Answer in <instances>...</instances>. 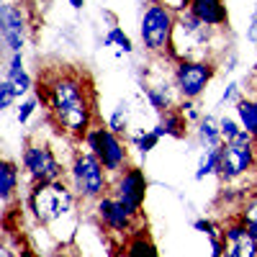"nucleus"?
Listing matches in <instances>:
<instances>
[{
  "mask_svg": "<svg viewBox=\"0 0 257 257\" xmlns=\"http://www.w3.org/2000/svg\"><path fill=\"white\" fill-rule=\"evenodd\" d=\"M39 88H44L49 113L59 132L75 139H85V134L93 128L95 116V93L90 80L80 70H57L44 75Z\"/></svg>",
  "mask_w": 257,
  "mask_h": 257,
  "instance_id": "obj_1",
  "label": "nucleus"
},
{
  "mask_svg": "<svg viewBox=\"0 0 257 257\" xmlns=\"http://www.w3.org/2000/svg\"><path fill=\"white\" fill-rule=\"evenodd\" d=\"M142 44L149 54H165L173 49V36H175V13L170 11L160 0H152L142 16L139 24Z\"/></svg>",
  "mask_w": 257,
  "mask_h": 257,
  "instance_id": "obj_2",
  "label": "nucleus"
},
{
  "mask_svg": "<svg viewBox=\"0 0 257 257\" xmlns=\"http://www.w3.org/2000/svg\"><path fill=\"white\" fill-rule=\"evenodd\" d=\"M29 208L39 224H52L75 208V196L62 180L36 183L29 193Z\"/></svg>",
  "mask_w": 257,
  "mask_h": 257,
  "instance_id": "obj_3",
  "label": "nucleus"
},
{
  "mask_svg": "<svg viewBox=\"0 0 257 257\" xmlns=\"http://www.w3.org/2000/svg\"><path fill=\"white\" fill-rule=\"evenodd\" d=\"M254 165V137L242 132L239 137H234L231 142H224L219 147V170L216 175L224 183H231L249 173Z\"/></svg>",
  "mask_w": 257,
  "mask_h": 257,
  "instance_id": "obj_4",
  "label": "nucleus"
},
{
  "mask_svg": "<svg viewBox=\"0 0 257 257\" xmlns=\"http://www.w3.org/2000/svg\"><path fill=\"white\" fill-rule=\"evenodd\" d=\"M108 170L103 167V162L93 152H77L72 162V185L77 198H103L108 190Z\"/></svg>",
  "mask_w": 257,
  "mask_h": 257,
  "instance_id": "obj_5",
  "label": "nucleus"
},
{
  "mask_svg": "<svg viewBox=\"0 0 257 257\" xmlns=\"http://www.w3.org/2000/svg\"><path fill=\"white\" fill-rule=\"evenodd\" d=\"M85 144L90 147V152L103 162V167L108 173L118 175L126 170V160H128V152L126 147L121 144L118 134L111 132L108 126H93L88 134H85Z\"/></svg>",
  "mask_w": 257,
  "mask_h": 257,
  "instance_id": "obj_6",
  "label": "nucleus"
},
{
  "mask_svg": "<svg viewBox=\"0 0 257 257\" xmlns=\"http://www.w3.org/2000/svg\"><path fill=\"white\" fill-rule=\"evenodd\" d=\"M24 167L36 183H57L64 178V167L52 152V147L29 142L24 147Z\"/></svg>",
  "mask_w": 257,
  "mask_h": 257,
  "instance_id": "obj_7",
  "label": "nucleus"
},
{
  "mask_svg": "<svg viewBox=\"0 0 257 257\" xmlns=\"http://www.w3.org/2000/svg\"><path fill=\"white\" fill-rule=\"evenodd\" d=\"M213 77V64L206 59H178L175 67V88L185 100H196Z\"/></svg>",
  "mask_w": 257,
  "mask_h": 257,
  "instance_id": "obj_8",
  "label": "nucleus"
},
{
  "mask_svg": "<svg viewBox=\"0 0 257 257\" xmlns=\"http://www.w3.org/2000/svg\"><path fill=\"white\" fill-rule=\"evenodd\" d=\"M113 198L137 219L147 198V175L142 167H126L118 173L116 185H113Z\"/></svg>",
  "mask_w": 257,
  "mask_h": 257,
  "instance_id": "obj_9",
  "label": "nucleus"
},
{
  "mask_svg": "<svg viewBox=\"0 0 257 257\" xmlns=\"http://www.w3.org/2000/svg\"><path fill=\"white\" fill-rule=\"evenodd\" d=\"M26 16L21 11V6L16 3H6L0 6V36H3V44L8 47L11 54H18L26 44Z\"/></svg>",
  "mask_w": 257,
  "mask_h": 257,
  "instance_id": "obj_10",
  "label": "nucleus"
},
{
  "mask_svg": "<svg viewBox=\"0 0 257 257\" xmlns=\"http://www.w3.org/2000/svg\"><path fill=\"white\" fill-rule=\"evenodd\" d=\"M221 242H224L221 257H257V242L239 219H234L226 229H221Z\"/></svg>",
  "mask_w": 257,
  "mask_h": 257,
  "instance_id": "obj_11",
  "label": "nucleus"
},
{
  "mask_svg": "<svg viewBox=\"0 0 257 257\" xmlns=\"http://www.w3.org/2000/svg\"><path fill=\"white\" fill-rule=\"evenodd\" d=\"M95 211H98V219L108 226L111 231H128V229H132L134 216H132V213H128L113 196H111V198H108V196L98 198Z\"/></svg>",
  "mask_w": 257,
  "mask_h": 257,
  "instance_id": "obj_12",
  "label": "nucleus"
},
{
  "mask_svg": "<svg viewBox=\"0 0 257 257\" xmlns=\"http://www.w3.org/2000/svg\"><path fill=\"white\" fill-rule=\"evenodd\" d=\"M190 13L208 29H219L229 24V11L224 0H190Z\"/></svg>",
  "mask_w": 257,
  "mask_h": 257,
  "instance_id": "obj_13",
  "label": "nucleus"
},
{
  "mask_svg": "<svg viewBox=\"0 0 257 257\" xmlns=\"http://www.w3.org/2000/svg\"><path fill=\"white\" fill-rule=\"evenodd\" d=\"M6 80L13 85V90H16L18 98L31 90V77L24 70V54H21V52L18 54H11V64L6 67Z\"/></svg>",
  "mask_w": 257,
  "mask_h": 257,
  "instance_id": "obj_14",
  "label": "nucleus"
},
{
  "mask_svg": "<svg viewBox=\"0 0 257 257\" xmlns=\"http://www.w3.org/2000/svg\"><path fill=\"white\" fill-rule=\"evenodd\" d=\"M198 142L206 147H221L224 139H221V121H216L213 116H203L198 121Z\"/></svg>",
  "mask_w": 257,
  "mask_h": 257,
  "instance_id": "obj_15",
  "label": "nucleus"
},
{
  "mask_svg": "<svg viewBox=\"0 0 257 257\" xmlns=\"http://www.w3.org/2000/svg\"><path fill=\"white\" fill-rule=\"evenodd\" d=\"M16 185H18V170L13 162H3L0 165V198H3V203L8 206L13 193H16Z\"/></svg>",
  "mask_w": 257,
  "mask_h": 257,
  "instance_id": "obj_16",
  "label": "nucleus"
},
{
  "mask_svg": "<svg viewBox=\"0 0 257 257\" xmlns=\"http://www.w3.org/2000/svg\"><path fill=\"white\" fill-rule=\"evenodd\" d=\"M237 116H239V121H242L244 132L257 139V100H249V98L244 100V98H239V100H237Z\"/></svg>",
  "mask_w": 257,
  "mask_h": 257,
  "instance_id": "obj_17",
  "label": "nucleus"
},
{
  "mask_svg": "<svg viewBox=\"0 0 257 257\" xmlns=\"http://www.w3.org/2000/svg\"><path fill=\"white\" fill-rule=\"evenodd\" d=\"M160 123L165 126V134L175 137V139H183L185 132H188V118H185L183 111H165Z\"/></svg>",
  "mask_w": 257,
  "mask_h": 257,
  "instance_id": "obj_18",
  "label": "nucleus"
},
{
  "mask_svg": "<svg viewBox=\"0 0 257 257\" xmlns=\"http://www.w3.org/2000/svg\"><path fill=\"white\" fill-rule=\"evenodd\" d=\"M219 170V147H206L196 167V180H203Z\"/></svg>",
  "mask_w": 257,
  "mask_h": 257,
  "instance_id": "obj_19",
  "label": "nucleus"
},
{
  "mask_svg": "<svg viewBox=\"0 0 257 257\" xmlns=\"http://www.w3.org/2000/svg\"><path fill=\"white\" fill-rule=\"evenodd\" d=\"M144 95L149 100V105H152L155 111H167L170 103H173V95H170V88L167 85H152V88H144Z\"/></svg>",
  "mask_w": 257,
  "mask_h": 257,
  "instance_id": "obj_20",
  "label": "nucleus"
},
{
  "mask_svg": "<svg viewBox=\"0 0 257 257\" xmlns=\"http://www.w3.org/2000/svg\"><path fill=\"white\" fill-rule=\"evenodd\" d=\"M128 257H160L155 244L149 242L147 237H142V234H137V237L128 242Z\"/></svg>",
  "mask_w": 257,
  "mask_h": 257,
  "instance_id": "obj_21",
  "label": "nucleus"
},
{
  "mask_svg": "<svg viewBox=\"0 0 257 257\" xmlns=\"http://www.w3.org/2000/svg\"><path fill=\"white\" fill-rule=\"evenodd\" d=\"M162 137L155 132V128H152V132H144V128H142V132L137 134V137H132V142H134V147L139 149V155H147V152H152V149L157 147V142H160Z\"/></svg>",
  "mask_w": 257,
  "mask_h": 257,
  "instance_id": "obj_22",
  "label": "nucleus"
},
{
  "mask_svg": "<svg viewBox=\"0 0 257 257\" xmlns=\"http://www.w3.org/2000/svg\"><path fill=\"white\" fill-rule=\"evenodd\" d=\"M237 219H239V221H242L247 229H254V226H257V196L247 198V201L239 206Z\"/></svg>",
  "mask_w": 257,
  "mask_h": 257,
  "instance_id": "obj_23",
  "label": "nucleus"
},
{
  "mask_svg": "<svg viewBox=\"0 0 257 257\" xmlns=\"http://www.w3.org/2000/svg\"><path fill=\"white\" fill-rule=\"evenodd\" d=\"M108 128H111V132H116V134H123L126 128H128V105L126 103H118L116 105V111L108 118Z\"/></svg>",
  "mask_w": 257,
  "mask_h": 257,
  "instance_id": "obj_24",
  "label": "nucleus"
},
{
  "mask_svg": "<svg viewBox=\"0 0 257 257\" xmlns=\"http://www.w3.org/2000/svg\"><path fill=\"white\" fill-rule=\"evenodd\" d=\"M105 44H116V47H118V52H123V54H132V52H134L132 39H128L118 26H113V29L108 31V36H105Z\"/></svg>",
  "mask_w": 257,
  "mask_h": 257,
  "instance_id": "obj_25",
  "label": "nucleus"
},
{
  "mask_svg": "<svg viewBox=\"0 0 257 257\" xmlns=\"http://www.w3.org/2000/svg\"><path fill=\"white\" fill-rule=\"evenodd\" d=\"M16 98H18V95H16V90H13V85H11L8 80L0 82V111H8Z\"/></svg>",
  "mask_w": 257,
  "mask_h": 257,
  "instance_id": "obj_26",
  "label": "nucleus"
},
{
  "mask_svg": "<svg viewBox=\"0 0 257 257\" xmlns=\"http://www.w3.org/2000/svg\"><path fill=\"white\" fill-rule=\"evenodd\" d=\"M36 105H39V98H29V100H24V103H21L18 105V113H16V121L21 123V126H24L29 118H31V113L36 111Z\"/></svg>",
  "mask_w": 257,
  "mask_h": 257,
  "instance_id": "obj_27",
  "label": "nucleus"
},
{
  "mask_svg": "<svg viewBox=\"0 0 257 257\" xmlns=\"http://www.w3.org/2000/svg\"><path fill=\"white\" fill-rule=\"evenodd\" d=\"M244 128H239V123L234 118H221V139L224 142H231L234 137H239Z\"/></svg>",
  "mask_w": 257,
  "mask_h": 257,
  "instance_id": "obj_28",
  "label": "nucleus"
},
{
  "mask_svg": "<svg viewBox=\"0 0 257 257\" xmlns=\"http://www.w3.org/2000/svg\"><path fill=\"white\" fill-rule=\"evenodd\" d=\"M237 95H239V85H237V82H229V85H226V90H224V95H221V103L237 100Z\"/></svg>",
  "mask_w": 257,
  "mask_h": 257,
  "instance_id": "obj_29",
  "label": "nucleus"
},
{
  "mask_svg": "<svg viewBox=\"0 0 257 257\" xmlns=\"http://www.w3.org/2000/svg\"><path fill=\"white\" fill-rule=\"evenodd\" d=\"M247 39L252 41V44H257V8H254V13H252V18H249V26H247Z\"/></svg>",
  "mask_w": 257,
  "mask_h": 257,
  "instance_id": "obj_30",
  "label": "nucleus"
},
{
  "mask_svg": "<svg viewBox=\"0 0 257 257\" xmlns=\"http://www.w3.org/2000/svg\"><path fill=\"white\" fill-rule=\"evenodd\" d=\"M160 3H165L170 11H185V8H190V0H160Z\"/></svg>",
  "mask_w": 257,
  "mask_h": 257,
  "instance_id": "obj_31",
  "label": "nucleus"
},
{
  "mask_svg": "<svg viewBox=\"0 0 257 257\" xmlns=\"http://www.w3.org/2000/svg\"><path fill=\"white\" fill-rule=\"evenodd\" d=\"M70 6H72L75 11H80V8L85 6V0H70Z\"/></svg>",
  "mask_w": 257,
  "mask_h": 257,
  "instance_id": "obj_32",
  "label": "nucleus"
},
{
  "mask_svg": "<svg viewBox=\"0 0 257 257\" xmlns=\"http://www.w3.org/2000/svg\"><path fill=\"white\" fill-rule=\"evenodd\" d=\"M249 231H252V237H254V242H257V226H254V229H249Z\"/></svg>",
  "mask_w": 257,
  "mask_h": 257,
  "instance_id": "obj_33",
  "label": "nucleus"
}]
</instances>
